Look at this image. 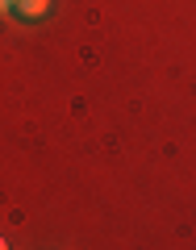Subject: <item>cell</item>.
Instances as JSON below:
<instances>
[{
	"mask_svg": "<svg viewBox=\"0 0 196 250\" xmlns=\"http://www.w3.org/2000/svg\"><path fill=\"white\" fill-rule=\"evenodd\" d=\"M0 250H9V242H4V238H0Z\"/></svg>",
	"mask_w": 196,
	"mask_h": 250,
	"instance_id": "cell-3",
	"label": "cell"
},
{
	"mask_svg": "<svg viewBox=\"0 0 196 250\" xmlns=\"http://www.w3.org/2000/svg\"><path fill=\"white\" fill-rule=\"evenodd\" d=\"M13 9H17L25 21H38V17H46V13H50V0H17Z\"/></svg>",
	"mask_w": 196,
	"mask_h": 250,
	"instance_id": "cell-1",
	"label": "cell"
},
{
	"mask_svg": "<svg viewBox=\"0 0 196 250\" xmlns=\"http://www.w3.org/2000/svg\"><path fill=\"white\" fill-rule=\"evenodd\" d=\"M13 4H17V0H0V13H9V9H13Z\"/></svg>",
	"mask_w": 196,
	"mask_h": 250,
	"instance_id": "cell-2",
	"label": "cell"
}]
</instances>
